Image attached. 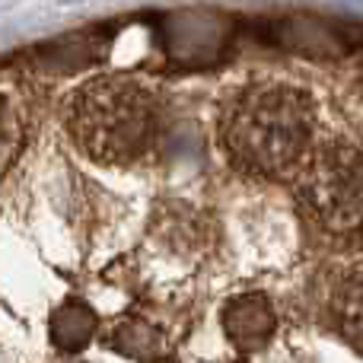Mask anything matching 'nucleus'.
<instances>
[{
	"label": "nucleus",
	"mask_w": 363,
	"mask_h": 363,
	"mask_svg": "<svg viewBox=\"0 0 363 363\" xmlns=\"http://www.w3.org/2000/svg\"><path fill=\"white\" fill-rule=\"evenodd\" d=\"M96 332V313L83 300H67L51 319V338L64 351H80Z\"/></svg>",
	"instance_id": "obj_7"
},
{
	"label": "nucleus",
	"mask_w": 363,
	"mask_h": 363,
	"mask_svg": "<svg viewBox=\"0 0 363 363\" xmlns=\"http://www.w3.org/2000/svg\"><path fill=\"white\" fill-rule=\"evenodd\" d=\"M223 332L239 351H262L274 338V309L264 294H242L226 303Z\"/></svg>",
	"instance_id": "obj_5"
},
{
	"label": "nucleus",
	"mask_w": 363,
	"mask_h": 363,
	"mask_svg": "<svg viewBox=\"0 0 363 363\" xmlns=\"http://www.w3.org/2000/svg\"><path fill=\"white\" fill-rule=\"evenodd\" d=\"M70 134L96 163L125 166L140 160L157 138V108L128 77L93 80L70 102Z\"/></svg>",
	"instance_id": "obj_2"
},
{
	"label": "nucleus",
	"mask_w": 363,
	"mask_h": 363,
	"mask_svg": "<svg viewBox=\"0 0 363 363\" xmlns=\"http://www.w3.org/2000/svg\"><path fill=\"white\" fill-rule=\"evenodd\" d=\"M332 309H335V322H338L341 335L347 338V345L357 347L363 354V264L354 268L341 281V287L335 290Z\"/></svg>",
	"instance_id": "obj_6"
},
{
	"label": "nucleus",
	"mask_w": 363,
	"mask_h": 363,
	"mask_svg": "<svg viewBox=\"0 0 363 363\" xmlns=\"http://www.w3.org/2000/svg\"><path fill=\"white\" fill-rule=\"evenodd\" d=\"M220 140L242 172L287 179L300 172L313 147V102L284 83H255L223 106Z\"/></svg>",
	"instance_id": "obj_1"
},
{
	"label": "nucleus",
	"mask_w": 363,
	"mask_h": 363,
	"mask_svg": "<svg viewBox=\"0 0 363 363\" xmlns=\"http://www.w3.org/2000/svg\"><path fill=\"white\" fill-rule=\"evenodd\" d=\"M300 201L313 223L338 242H363V153L325 144L300 166Z\"/></svg>",
	"instance_id": "obj_3"
},
{
	"label": "nucleus",
	"mask_w": 363,
	"mask_h": 363,
	"mask_svg": "<svg viewBox=\"0 0 363 363\" xmlns=\"http://www.w3.org/2000/svg\"><path fill=\"white\" fill-rule=\"evenodd\" d=\"M115 347L125 351L128 357L150 360L160 354L163 338H160V332L153 325H147V322H125V325L115 332Z\"/></svg>",
	"instance_id": "obj_8"
},
{
	"label": "nucleus",
	"mask_w": 363,
	"mask_h": 363,
	"mask_svg": "<svg viewBox=\"0 0 363 363\" xmlns=\"http://www.w3.org/2000/svg\"><path fill=\"white\" fill-rule=\"evenodd\" d=\"M277 29L284 32L281 42H290V48L319 55H351L363 48V26L357 23H335V19H287Z\"/></svg>",
	"instance_id": "obj_4"
}]
</instances>
